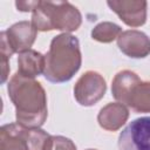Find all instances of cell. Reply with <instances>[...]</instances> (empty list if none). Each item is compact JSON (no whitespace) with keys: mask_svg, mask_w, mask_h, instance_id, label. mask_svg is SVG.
Instances as JSON below:
<instances>
[{"mask_svg":"<svg viewBox=\"0 0 150 150\" xmlns=\"http://www.w3.org/2000/svg\"><path fill=\"white\" fill-rule=\"evenodd\" d=\"M122 33V28L110 21H103L97 23L91 29V38L95 41L102 43H110L114 40H117Z\"/></svg>","mask_w":150,"mask_h":150,"instance_id":"13","label":"cell"},{"mask_svg":"<svg viewBox=\"0 0 150 150\" xmlns=\"http://www.w3.org/2000/svg\"><path fill=\"white\" fill-rule=\"evenodd\" d=\"M120 50L132 59H144L150 54V38L137 29H128L117 39Z\"/></svg>","mask_w":150,"mask_h":150,"instance_id":"9","label":"cell"},{"mask_svg":"<svg viewBox=\"0 0 150 150\" xmlns=\"http://www.w3.org/2000/svg\"><path fill=\"white\" fill-rule=\"evenodd\" d=\"M129 118V110L127 105L120 102H111L101 108L97 115L100 127L107 131H117Z\"/></svg>","mask_w":150,"mask_h":150,"instance_id":"10","label":"cell"},{"mask_svg":"<svg viewBox=\"0 0 150 150\" xmlns=\"http://www.w3.org/2000/svg\"><path fill=\"white\" fill-rule=\"evenodd\" d=\"M8 96L15 108L16 123L28 128H41L48 116L47 94L35 79L14 74L7 84Z\"/></svg>","mask_w":150,"mask_h":150,"instance_id":"1","label":"cell"},{"mask_svg":"<svg viewBox=\"0 0 150 150\" xmlns=\"http://www.w3.org/2000/svg\"><path fill=\"white\" fill-rule=\"evenodd\" d=\"M52 150H77L75 143L64 136H53Z\"/></svg>","mask_w":150,"mask_h":150,"instance_id":"15","label":"cell"},{"mask_svg":"<svg viewBox=\"0 0 150 150\" xmlns=\"http://www.w3.org/2000/svg\"><path fill=\"white\" fill-rule=\"evenodd\" d=\"M114 98L136 112H150V81H142L131 70L118 71L111 82Z\"/></svg>","mask_w":150,"mask_h":150,"instance_id":"4","label":"cell"},{"mask_svg":"<svg viewBox=\"0 0 150 150\" xmlns=\"http://www.w3.org/2000/svg\"><path fill=\"white\" fill-rule=\"evenodd\" d=\"M5 38L8 47L13 53H22L32 49L30 47L35 42L38 30L29 21H19L6 30L0 33Z\"/></svg>","mask_w":150,"mask_h":150,"instance_id":"7","label":"cell"},{"mask_svg":"<svg viewBox=\"0 0 150 150\" xmlns=\"http://www.w3.org/2000/svg\"><path fill=\"white\" fill-rule=\"evenodd\" d=\"M32 25L40 32L61 30L71 33L82 23V15L77 7L68 1H41L32 12Z\"/></svg>","mask_w":150,"mask_h":150,"instance_id":"3","label":"cell"},{"mask_svg":"<svg viewBox=\"0 0 150 150\" xmlns=\"http://www.w3.org/2000/svg\"><path fill=\"white\" fill-rule=\"evenodd\" d=\"M82 63L79 39L69 33L53 38L45 55L43 76L52 83H63L73 79Z\"/></svg>","mask_w":150,"mask_h":150,"instance_id":"2","label":"cell"},{"mask_svg":"<svg viewBox=\"0 0 150 150\" xmlns=\"http://www.w3.org/2000/svg\"><path fill=\"white\" fill-rule=\"evenodd\" d=\"M107 5L129 27H141L146 21V1L144 0H109Z\"/></svg>","mask_w":150,"mask_h":150,"instance_id":"8","label":"cell"},{"mask_svg":"<svg viewBox=\"0 0 150 150\" xmlns=\"http://www.w3.org/2000/svg\"><path fill=\"white\" fill-rule=\"evenodd\" d=\"M118 150H150V116L131 121L120 134Z\"/></svg>","mask_w":150,"mask_h":150,"instance_id":"6","label":"cell"},{"mask_svg":"<svg viewBox=\"0 0 150 150\" xmlns=\"http://www.w3.org/2000/svg\"><path fill=\"white\" fill-rule=\"evenodd\" d=\"M45 55L34 49L22 52L18 56V73L25 77L35 79L43 74Z\"/></svg>","mask_w":150,"mask_h":150,"instance_id":"12","label":"cell"},{"mask_svg":"<svg viewBox=\"0 0 150 150\" xmlns=\"http://www.w3.org/2000/svg\"><path fill=\"white\" fill-rule=\"evenodd\" d=\"M105 91V80L95 70H88L82 74L74 86V97L82 107H91L96 104L103 98Z\"/></svg>","mask_w":150,"mask_h":150,"instance_id":"5","label":"cell"},{"mask_svg":"<svg viewBox=\"0 0 150 150\" xmlns=\"http://www.w3.org/2000/svg\"><path fill=\"white\" fill-rule=\"evenodd\" d=\"M39 0L38 1H16L15 6L18 8V11L20 12H33L34 8L36 7Z\"/></svg>","mask_w":150,"mask_h":150,"instance_id":"16","label":"cell"},{"mask_svg":"<svg viewBox=\"0 0 150 150\" xmlns=\"http://www.w3.org/2000/svg\"><path fill=\"white\" fill-rule=\"evenodd\" d=\"M86 150H97V149H86Z\"/></svg>","mask_w":150,"mask_h":150,"instance_id":"17","label":"cell"},{"mask_svg":"<svg viewBox=\"0 0 150 150\" xmlns=\"http://www.w3.org/2000/svg\"><path fill=\"white\" fill-rule=\"evenodd\" d=\"M28 144L29 150H52L53 136L40 128L28 129Z\"/></svg>","mask_w":150,"mask_h":150,"instance_id":"14","label":"cell"},{"mask_svg":"<svg viewBox=\"0 0 150 150\" xmlns=\"http://www.w3.org/2000/svg\"><path fill=\"white\" fill-rule=\"evenodd\" d=\"M0 150H29L28 128L18 123L4 124L0 128Z\"/></svg>","mask_w":150,"mask_h":150,"instance_id":"11","label":"cell"}]
</instances>
